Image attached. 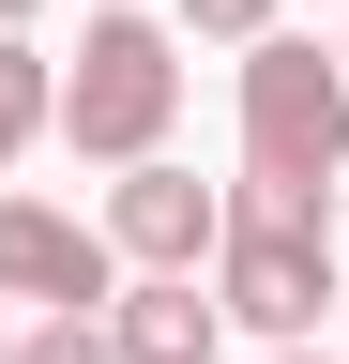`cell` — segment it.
<instances>
[{
  "label": "cell",
  "instance_id": "9a60e30c",
  "mask_svg": "<svg viewBox=\"0 0 349 364\" xmlns=\"http://www.w3.org/2000/svg\"><path fill=\"white\" fill-rule=\"evenodd\" d=\"M334 61H349V46H334Z\"/></svg>",
  "mask_w": 349,
  "mask_h": 364
},
{
  "label": "cell",
  "instance_id": "6da1fadb",
  "mask_svg": "<svg viewBox=\"0 0 349 364\" xmlns=\"http://www.w3.org/2000/svg\"><path fill=\"white\" fill-rule=\"evenodd\" d=\"M334 182H349V61L304 46V31H258L243 46V182H228V213L334 228Z\"/></svg>",
  "mask_w": 349,
  "mask_h": 364
},
{
  "label": "cell",
  "instance_id": "7c38bea8",
  "mask_svg": "<svg viewBox=\"0 0 349 364\" xmlns=\"http://www.w3.org/2000/svg\"><path fill=\"white\" fill-rule=\"evenodd\" d=\"M0 349H16V318H0Z\"/></svg>",
  "mask_w": 349,
  "mask_h": 364
},
{
  "label": "cell",
  "instance_id": "ba28073f",
  "mask_svg": "<svg viewBox=\"0 0 349 364\" xmlns=\"http://www.w3.org/2000/svg\"><path fill=\"white\" fill-rule=\"evenodd\" d=\"M0 364H122V349H107V318H31Z\"/></svg>",
  "mask_w": 349,
  "mask_h": 364
},
{
  "label": "cell",
  "instance_id": "52a82bcc",
  "mask_svg": "<svg viewBox=\"0 0 349 364\" xmlns=\"http://www.w3.org/2000/svg\"><path fill=\"white\" fill-rule=\"evenodd\" d=\"M46 107H61V61H46L31 31H0V167H16L31 136H46Z\"/></svg>",
  "mask_w": 349,
  "mask_h": 364
},
{
  "label": "cell",
  "instance_id": "4fadbf2b",
  "mask_svg": "<svg viewBox=\"0 0 349 364\" xmlns=\"http://www.w3.org/2000/svg\"><path fill=\"white\" fill-rule=\"evenodd\" d=\"M92 16H122V0H92Z\"/></svg>",
  "mask_w": 349,
  "mask_h": 364
},
{
  "label": "cell",
  "instance_id": "8fae6325",
  "mask_svg": "<svg viewBox=\"0 0 349 364\" xmlns=\"http://www.w3.org/2000/svg\"><path fill=\"white\" fill-rule=\"evenodd\" d=\"M274 364H334V349H319V334H304V349H274Z\"/></svg>",
  "mask_w": 349,
  "mask_h": 364
},
{
  "label": "cell",
  "instance_id": "3957f363",
  "mask_svg": "<svg viewBox=\"0 0 349 364\" xmlns=\"http://www.w3.org/2000/svg\"><path fill=\"white\" fill-rule=\"evenodd\" d=\"M334 228H274V213H228V243H213V304H228V334L258 349H304L334 318Z\"/></svg>",
  "mask_w": 349,
  "mask_h": 364
},
{
  "label": "cell",
  "instance_id": "7a4b0ae2",
  "mask_svg": "<svg viewBox=\"0 0 349 364\" xmlns=\"http://www.w3.org/2000/svg\"><path fill=\"white\" fill-rule=\"evenodd\" d=\"M167 122H183V31H167L152 0L92 16V31H76V61H61L46 136H76L92 167H152V152H167Z\"/></svg>",
  "mask_w": 349,
  "mask_h": 364
},
{
  "label": "cell",
  "instance_id": "8992f818",
  "mask_svg": "<svg viewBox=\"0 0 349 364\" xmlns=\"http://www.w3.org/2000/svg\"><path fill=\"white\" fill-rule=\"evenodd\" d=\"M107 349L122 364H213L228 349V304L198 273H137V289H107Z\"/></svg>",
  "mask_w": 349,
  "mask_h": 364
},
{
  "label": "cell",
  "instance_id": "5b68a950",
  "mask_svg": "<svg viewBox=\"0 0 349 364\" xmlns=\"http://www.w3.org/2000/svg\"><path fill=\"white\" fill-rule=\"evenodd\" d=\"M213 243H228V182H198V167H122V198H107V258H137V273H198Z\"/></svg>",
  "mask_w": 349,
  "mask_h": 364
},
{
  "label": "cell",
  "instance_id": "5bb4252c",
  "mask_svg": "<svg viewBox=\"0 0 349 364\" xmlns=\"http://www.w3.org/2000/svg\"><path fill=\"white\" fill-rule=\"evenodd\" d=\"M334 318H349V289H334Z\"/></svg>",
  "mask_w": 349,
  "mask_h": 364
},
{
  "label": "cell",
  "instance_id": "9c48e42d",
  "mask_svg": "<svg viewBox=\"0 0 349 364\" xmlns=\"http://www.w3.org/2000/svg\"><path fill=\"white\" fill-rule=\"evenodd\" d=\"M167 16L213 31V46H258V31H274V0H167Z\"/></svg>",
  "mask_w": 349,
  "mask_h": 364
},
{
  "label": "cell",
  "instance_id": "277c9868",
  "mask_svg": "<svg viewBox=\"0 0 349 364\" xmlns=\"http://www.w3.org/2000/svg\"><path fill=\"white\" fill-rule=\"evenodd\" d=\"M107 289H122L107 228H76L61 198H0V304H31V318H107Z\"/></svg>",
  "mask_w": 349,
  "mask_h": 364
},
{
  "label": "cell",
  "instance_id": "30bf717a",
  "mask_svg": "<svg viewBox=\"0 0 349 364\" xmlns=\"http://www.w3.org/2000/svg\"><path fill=\"white\" fill-rule=\"evenodd\" d=\"M31 16H46V0H0V31H31Z\"/></svg>",
  "mask_w": 349,
  "mask_h": 364
}]
</instances>
